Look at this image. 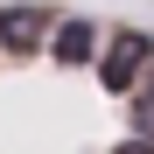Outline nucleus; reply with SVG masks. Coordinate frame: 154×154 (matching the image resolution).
<instances>
[{"mask_svg": "<svg viewBox=\"0 0 154 154\" xmlns=\"http://www.w3.org/2000/svg\"><path fill=\"white\" fill-rule=\"evenodd\" d=\"M0 154H154V28L0 0Z\"/></svg>", "mask_w": 154, "mask_h": 154, "instance_id": "nucleus-1", "label": "nucleus"}]
</instances>
